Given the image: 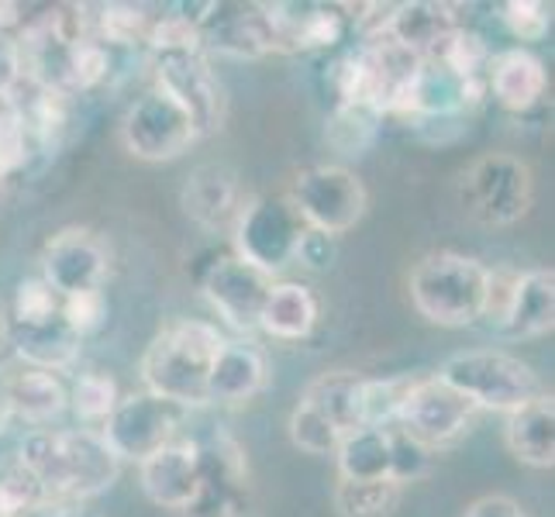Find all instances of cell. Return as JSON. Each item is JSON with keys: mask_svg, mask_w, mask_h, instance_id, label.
I'll use <instances>...</instances> for the list:
<instances>
[{"mask_svg": "<svg viewBox=\"0 0 555 517\" xmlns=\"http://www.w3.org/2000/svg\"><path fill=\"white\" fill-rule=\"evenodd\" d=\"M14 455L35 473L46 501L83 504L111 490L121 476V458L107 449L101 431L90 428H31Z\"/></svg>", "mask_w": 555, "mask_h": 517, "instance_id": "1", "label": "cell"}, {"mask_svg": "<svg viewBox=\"0 0 555 517\" xmlns=\"http://www.w3.org/2000/svg\"><path fill=\"white\" fill-rule=\"evenodd\" d=\"M228 338L210 321H177L163 328L142 356L145 393L183 411L207 404V376Z\"/></svg>", "mask_w": 555, "mask_h": 517, "instance_id": "2", "label": "cell"}, {"mask_svg": "<svg viewBox=\"0 0 555 517\" xmlns=\"http://www.w3.org/2000/svg\"><path fill=\"white\" fill-rule=\"evenodd\" d=\"M490 270L463 253H431L411 273V303L438 328H469L487 314Z\"/></svg>", "mask_w": 555, "mask_h": 517, "instance_id": "3", "label": "cell"}, {"mask_svg": "<svg viewBox=\"0 0 555 517\" xmlns=\"http://www.w3.org/2000/svg\"><path fill=\"white\" fill-rule=\"evenodd\" d=\"M435 376L463 393L476 411L483 408V411L514 414L518 408L531 404L534 397L545 393L539 373H534L525 359L496 352V349L455 352L442 362V370Z\"/></svg>", "mask_w": 555, "mask_h": 517, "instance_id": "4", "label": "cell"}, {"mask_svg": "<svg viewBox=\"0 0 555 517\" xmlns=\"http://www.w3.org/2000/svg\"><path fill=\"white\" fill-rule=\"evenodd\" d=\"M463 210L487 228H507L521 221L534 201L531 166L511 152H487L459 180Z\"/></svg>", "mask_w": 555, "mask_h": 517, "instance_id": "5", "label": "cell"}, {"mask_svg": "<svg viewBox=\"0 0 555 517\" xmlns=\"http://www.w3.org/2000/svg\"><path fill=\"white\" fill-rule=\"evenodd\" d=\"M291 207L297 210V218L304 228H314L324 235H346L349 228L362 221L370 207V194L362 180L346 166H308L300 169L291 194H286Z\"/></svg>", "mask_w": 555, "mask_h": 517, "instance_id": "6", "label": "cell"}, {"mask_svg": "<svg viewBox=\"0 0 555 517\" xmlns=\"http://www.w3.org/2000/svg\"><path fill=\"white\" fill-rule=\"evenodd\" d=\"M235 256L259 273L276 276L297 256V242L304 235V221L286 197H253L245 201L232 224Z\"/></svg>", "mask_w": 555, "mask_h": 517, "instance_id": "7", "label": "cell"}, {"mask_svg": "<svg viewBox=\"0 0 555 517\" xmlns=\"http://www.w3.org/2000/svg\"><path fill=\"white\" fill-rule=\"evenodd\" d=\"M152 73H156V90H163L169 101H177L190 114L201 139L221 128L228 101L204 49L152 52Z\"/></svg>", "mask_w": 555, "mask_h": 517, "instance_id": "8", "label": "cell"}, {"mask_svg": "<svg viewBox=\"0 0 555 517\" xmlns=\"http://www.w3.org/2000/svg\"><path fill=\"white\" fill-rule=\"evenodd\" d=\"M183 414H186L183 408L142 390L121 397L118 408L107 414V421L98 431L121 463H142V458L159 452L166 442H173L180 435Z\"/></svg>", "mask_w": 555, "mask_h": 517, "instance_id": "9", "label": "cell"}, {"mask_svg": "<svg viewBox=\"0 0 555 517\" xmlns=\"http://www.w3.org/2000/svg\"><path fill=\"white\" fill-rule=\"evenodd\" d=\"M197 139L201 135L194 121H190V114L156 87L145 90L121 118V142L142 163L180 159Z\"/></svg>", "mask_w": 555, "mask_h": 517, "instance_id": "10", "label": "cell"}, {"mask_svg": "<svg viewBox=\"0 0 555 517\" xmlns=\"http://www.w3.org/2000/svg\"><path fill=\"white\" fill-rule=\"evenodd\" d=\"M473 417H476V408L463 393L452 390L446 379L425 376L411 383L393 428L408 431L421 445H428L435 452L438 445L455 442V438L473 425Z\"/></svg>", "mask_w": 555, "mask_h": 517, "instance_id": "11", "label": "cell"}, {"mask_svg": "<svg viewBox=\"0 0 555 517\" xmlns=\"http://www.w3.org/2000/svg\"><path fill=\"white\" fill-rule=\"evenodd\" d=\"M42 280L49 290L66 300V297H80L104 290L107 280V245L87 232V228H63L60 235H52L42 248Z\"/></svg>", "mask_w": 555, "mask_h": 517, "instance_id": "12", "label": "cell"}, {"mask_svg": "<svg viewBox=\"0 0 555 517\" xmlns=\"http://www.w3.org/2000/svg\"><path fill=\"white\" fill-rule=\"evenodd\" d=\"M273 276L259 273L256 266L242 262L238 256H221L207 266L201 290L218 318L242 335L259 332V311L270 294Z\"/></svg>", "mask_w": 555, "mask_h": 517, "instance_id": "13", "label": "cell"}, {"mask_svg": "<svg viewBox=\"0 0 555 517\" xmlns=\"http://www.w3.org/2000/svg\"><path fill=\"white\" fill-rule=\"evenodd\" d=\"M201 11L194 25L204 52H221L232 60H259L276 52L266 4H204Z\"/></svg>", "mask_w": 555, "mask_h": 517, "instance_id": "14", "label": "cell"}, {"mask_svg": "<svg viewBox=\"0 0 555 517\" xmlns=\"http://www.w3.org/2000/svg\"><path fill=\"white\" fill-rule=\"evenodd\" d=\"M139 480L145 496L163 510H186L197 501L204 469H201V442L177 435L159 452L139 463Z\"/></svg>", "mask_w": 555, "mask_h": 517, "instance_id": "15", "label": "cell"}, {"mask_svg": "<svg viewBox=\"0 0 555 517\" xmlns=\"http://www.w3.org/2000/svg\"><path fill=\"white\" fill-rule=\"evenodd\" d=\"M483 93H487V80L463 76L438 60H421L404 93V104H400V114H411V118H425V121L459 118V114L480 104Z\"/></svg>", "mask_w": 555, "mask_h": 517, "instance_id": "16", "label": "cell"}, {"mask_svg": "<svg viewBox=\"0 0 555 517\" xmlns=\"http://www.w3.org/2000/svg\"><path fill=\"white\" fill-rule=\"evenodd\" d=\"M276 38V52H321L335 49L349 31L346 8L338 4H266Z\"/></svg>", "mask_w": 555, "mask_h": 517, "instance_id": "17", "label": "cell"}, {"mask_svg": "<svg viewBox=\"0 0 555 517\" xmlns=\"http://www.w3.org/2000/svg\"><path fill=\"white\" fill-rule=\"evenodd\" d=\"M245 207L235 169L221 163L197 166L183 183V210L207 232H232L238 210Z\"/></svg>", "mask_w": 555, "mask_h": 517, "instance_id": "18", "label": "cell"}, {"mask_svg": "<svg viewBox=\"0 0 555 517\" xmlns=\"http://www.w3.org/2000/svg\"><path fill=\"white\" fill-rule=\"evenodd\" d=\"M459 28H463L459 8L438 4V0H411V4H397L387 11V22H383V35L404 52L417 55V60L435 55L438 46H442L449 35H455Z\"/></svg>", "mask_w": 555, "mask_h": 517, "instance_id": "19", "label": "cell"}, {"mask_svg": "<svg viewBox=\"0 0 555 517\" xmlns=\"http://www.w3.org/2000/svg\"><path fill=\"white\" fill-rule=\"evenodd\" d=\"M270 379V362L253 341H224L207 376V404H245L262 393Z\"/></svg>", "mask_w": 555, "mask_h": 517, "instance_id": "20", "label": "cell"}, {"mask_svg": "<svg viewBox=\"0 0 555 517\" xmlns=\"http://www.w3.org/2000/svg\"><path fill=\"white\" fill-rule=\"evenodd\" d=\"M545 87H548L545 63L521 46L496 52L487 66V93H493V101L504 111L514 114L531 111L545 98Z\"/></svg>", "mask_w": 555, "mask_h": 517, "instance_id": "21", "label": "cell"}, {"mask_svg": "<svg viewBox=\"0 0 555 517\" xmlns=\"http://www.w3.org/2000/svg\"><path fill=\"white\" fill-rule=\"evenodd\" d=\"M552 324H555V273L552 270L514 273L507 308L496 328L511 338H539L552 332Z\"/></svg>", "mask_w": 555, "mask_h": 517, "instance_id": "22", "label": "cell"}, {"mask_svg": "<svg viewBox=\"0 0 555 517\" xmlns=\"http://www.w3.org/2000/svg\"><path fill=\"white\" fill-rule=\"evenodd\" d=\"M504 442L511 455L525 466L552 469L555 466V397L542 393L531 404L507 414Z\"/></svg>", "mask_w": 555, "mask_h": 517, "instance_id": "23", "label": "cell"}, {"mask_svg": "<svg viewBox=\"0 0 555 517\" xmlns=\"http://www.w3.org/2000/svg\"><path fill=\"white\" fill-rule=\"evenodd\" d=\"M8 404L11 417L28 421L31 428H46L52 425L69 408V393L60 373H46V370H8Z\"/></svg>", "mask_w": 555, "mask_h": 517, "instance_id": "24", "label": "cell"}, {"mask_svg": "<svg viewBox=\"0 0 555 517\" xmlns=\"http://www.w3.org/2000/svg\"><path fill=\"white\" fill-rule=\"evenodd\" d=\"M314 324H318V300L311 294V286L294 280L270 286L259 311V332L280 341H300L314 332Z\"/></svg>", "mask_w": 555, "mask_h": 517, "instance_id": "25", "label": "cell"}, {"mask_svg": "<svg viewBox=\"0 0 555 517\" xmlns=\"http://www.w3.org/2000/svg\"><path fill=\"white\" fill-rule=\"evenodd\" d=\"M8 338L17 359H22V366L46 370V373L69 370L76 356H80V341H83L66 328L63 314L46 324H35V328H8Z\"/></svg>", "mask_w": 555, "mask_h": 517, "instance_id": "26", "label": "cell"}, {"mask_svg": "<svg viewBox=\"0 0 555 517\" xmlns=\"http://www.w3.org/2000/svg\"><path fill=\"white\" fill-rule=\"evenodd\" d=\"M338 480H393L390 428H356L335 449Z\"/></svg>", "mask_w": 555, "mask_h": 517, "instance_id": "27", "label": "cell"}, {"mask_svg": "<svg viewBox=\"0 0 555 517\" xmlns=\"http://www.w3.org/2000/svg\"><path fill=\"white\" fill-rule=\"evenodd\" d=\"M359 393H362V373L332 370V373L311 379L308 390L300 393V400L304 404H311L321 417H328L341 435H349V431L362 428Z\"/></svg>", "mask_w": 555, "mask_h": 517, "instance_id": "28", "label": "cell"}, {"mask_svg": "<svg viewBox=\"0 0 555 517\" xmlns=\"http://www.w3.org/2000/svg\"><path fill=\"white\" fill-rule=\"evenodd\" d=\"M397 480H338L335 487V510L341 517H393L400 504Z\"/></svg>", "mask_w": 555, "mask_h": 517, "instance_id": "29", "label": "cell"}, {"mask_svg": "<svg viewBox=\"0 0 555 517\" xmlns=\"http://www.w3.org/2000/svg\"><path fill=\"white\" fill-rule=\"evenodd\" d=\"M66 393H69V411L90 431H98L107 421V414L118 408V400H121L118 383H114L104 370L80 373V376L73 379V387Z\"/></svg>", "mask_w": 555, "mask_h": 517, "instance_id": "30", "label": "cell"}, {"mask_svg": "<svg viewBox=\"0 0 555 517\" xmlns=\"http://www.w3.org/2000/svg\"><path fill=\"white\" fill-rule=\"evenodd\" d=\"M379 125L383 114L366 104H335L328 121V142L346 156H359L362 148L373 145Z\"/></svg>", "mask_w": 555, "mask_h": 517, "instance_id": "31", "label": "cell"}, {"mask_svg": "<svg viewBox=\"0 0 555 517\" xmlns=\"http://www.w3.org/2000/svg\"><path fill=\"white\" fill-rule=\"evenodd\" d=\"M408 376L400 379H373L362 376V393H359V417L362 428H393L397 414L404 408V397L411 390Z\"/></svg>", "mask_w": 555, "mask_h": 517, "instance_id": "32", "label": "cell"}, {"mask_svg": "<svg viewBox=\"0 0 555 517\" xmlns=\"http://www.w3.org/2000/svg\"><path fill=\"white\" fill-rule=\"evenodd\" d=\"M46 501L42 487H38L35 473L17 455L0 463V517H22L28 507Z\"/></svg>", "mask_w": 555, "mask_h": 517, "instance_id": "33", "label": "cell"}, {"mask_svg": "<svg viewBox=\"0 0 555 517\" xmlns=\"http://www.w3.org/2000/svg\"><path fill=\"white\" fill-rule=\"evenodd\" d=\"M60 308H63V300L55 297L38 276L22 280L14 290L8 328H35V324H46L52 318H60Z\"/></svg>", "mask_w": 555, "mask_h": 517, "instance_id": "34", "label": "cell"}, {"mask_svg": "<svg viewBox=\"0 0 555 517\" xmlns=\"http://www.w3.org/2000/svg\"><path fill=\"white\" fill-rule=\"evenodd\" d=\"M291 442L308 455H335L341 431L328 417H321L311 404L297 400V408L291 414Z\"/></svg>", "mask_w": 555, "mask_h": 517, "instance_id": "35", "label": "cell"}, {"mask_svg": "<svg viewBox=\"0 0 555 517\" xmlns=\"http://www.w3.org/2000/svg\"><path fill=\"white\" fill-rule=\"evenodd\" d=\"M390 452H393L390 476L400 487L421 480V476H425L428 466H431V449L421 445L417 438H411L408 431H400V428H390Z\"/></svg>", "mask_w": 555, "mask_h": 517, "instance_id": "36", "label": "cell"}, {"mask_svg": "<svg viewBox=\"0 0 555 517\" xmlns=\"http://www.w3.org/2000/svg\"><path fill=\"white\" fill-rule=\"evenodd\" d=\"M501 17L514 38H521V42H542L552 25V8L542 4V0H511V4H504Z\"/></svg>", "mask_w": 555, "mask_h": 517, "instance_id": "37", "label": "cell"}, {"mask_svg": "<svg viewBox=\"0 0 555 517\" xmlns=\"http://www.w3.org/2000/svg\"><path fill=\"white\" fill-rule=\"evenodd\" d=\"M60 314H63L66 328L76 338H87V335H93L107 321V297H104V290L80 294V297H66Z\"/></svg>", "mask_w": 555, "mask_h": 517, "instance_id": "38", "label": "cell"}, {"mask_svg": "<svg viewBox=\"0 0 555 517\" xmlns=\"http://www.w3.org/2000/svg\"><path fill=\"white\" fill-rule=\"evenodd\" d=\"M335 256H338V238L324 235V232H314V228H304V235L297 242L294 262L308 266L311 273H324V270H332Z\"/></svg>", "mask_w": 555, "mask_h": 517, "instance_id": "39", "label": "cell"}, {"mask_svg": "<svg viewBox=\"0 0 555 517\" xmlns=\"http://www.w3.org/2000/svg\"><path fill=\"white\" fill-rule=\"evenodd\" d=\"M22 83V52L14 31H0V93H11Z\"/></svg>", "mask_w": 555, "mask_h": 517, "instance_id": "40", "label": "cell"}, {"mask_svg": "<svg viewBox=\"0 0 555 517\" xmlns=\"http://www.w3.org/2000/svg\"><path fill=\"white\" fill-rule=\"evenodd\" d=\"M466 517H528L518 501H511L504 493H487L480 501H473Z\"/></svg>", "mask_w": 555, "mask_h": 517, "instance_id": "41", "label": "cell"}, {"mask_svg": "<svg viewBox=\"0 0 555 517\" xmlns=\"http://www.w3.org/2000/svg\"><path fill=\"white\" fill-rule=\"evenodd\" d=\"M22 517H87L80 504H66V501H38L28 507Z\"/></svg>", "mask_w": 555, "mask_h": 517, "instance_id": "42", "label": "cell"}, {"mask_svg": "<svg viewBox=\"0 0 555 517\" xmlns=\"http://www.w3.org/2000/svg\"><path fill=\"white\" fill-rule=\"evenodd\" d=\"M11 425V404H8V370L0 366V435Z\"/></svg>", "mask_w": 555, "mask_h": 517, "instance_id": "43", "label": "cell"}, {"mask_svg": "<svg viewBox=\"0 0 555 517\" xmlns=\"http://www.w3.org/2000/svg\"><path fill=\"white\" fill-rule=\"evenodd\" d=\"M8 338V314H4V308H0V341Z\"/></svg>", "mask_w": 555, "mask_h": 517, "instance_id": "44", "label": "cell"}, {"mask_svg": "<svg viewBox=\"0 0 555 517\" xmlns=\"http://www.w3.org/2000/svg\"><path fill=\"white\" fill-rule=\"evenodd\" d=\"M4 180H8V177H4V172H0V183H4Z\"/></svg>", "mask_w": 555, "mask_h": 517, "instance_id": "45", "label": "cell"}]
</instances>
